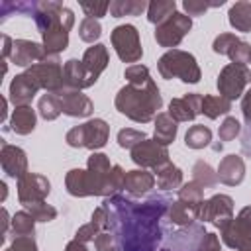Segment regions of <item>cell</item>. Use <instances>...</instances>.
Masks as SVG:
<instances>
[{"mask_svg": "<svg viewBox=\"0 0 251 251\" xmlns=\"http://www.w3.org/2000/svg\"><path fill=\"white\" fill-rule=\"evenodd\" d=\"M229 59H231V63H239V65L251 63V45L245 43V41H239V43L229 51Z\"/></svg>", "mask_w": 251, "mask_h": 251, "instance_id": "f6af8a7d", "label": "cell"}, {"mask_svg": "<svg viewBox=\"0 0 251 251\" xmlns=\"http://www.w3.org/2000/svg\"><path fill=\"white\" fill-rule=\"evenodd\" d=\"M24 208L35 218V222H51V220H55V216H57V210H55L53 206L45 204V202L27 204V206H24Z\"/></svg>", "mask_w": 251, "mask_h": 251, "instance_id": "ab89813d", "label": "cell"}, {"mask_svg": "<svg viewBox=\"0 0 251 251\" xmlns=\"http://www.w3.org/2000/svg\"><path fill=\"white\" fill-rule=\"evenodd\" d=\"M37 90H39L37 80L25 71V73L14 76V80L10 84V100L16 106H27L31 102V98L37 94Z\"/></svg>", "mask_w": 251, "mask_h": 251, "instance_id": "ac0fdd59", "label": "cell"}, {"mask_svg": "<svg viewBox=\"0 0 251 251\" xmlns=\"http://www.w3.org/2000/svg\"><path fill=\"white\" fill-rule=\"evenodd\" d=\"M80 61H82V65H84L88 76L96 82L98 76H100V73H102V71L106 69V65H108V51H106V47H104L102 43H96V45H92V47H88V49L84 51V57H82Z\"/></svg>", "mask_w": 251, "mask_h": 251, "instance_id": "7402d4cb", "label": "cell"}, {"mask_svg": "<svg viewBox=\"0 0 251 251\" xmlns=\"http://www.w3.org/2000/svg\"><path fill=\"white\" fill-rule=\"evenodd\" d=\"M75 24V16L69 8H63V12L59 14L57 22L45 31L43 35V47L47 51V55H57L61 51L67 49L69 45V29Z\"/></svg>", "mask_w": 251, "mask_h": 251, "instance_id": "9c48e42d", "label": "cell"}, {"mask_svg": "<svg viewBox=\"0 0 251 251\" xmlns=\"http://www.w3.org/2000/svg\"><path fill=\"white\" fill-rule=\"evenodd\" d=\"M239 129H241V126L235 118H226L224 124L220 126V129H218V135H220L222 141H229V139H235Z\"/></svg>", "mask_w": 251, "mask_h": 251, "instance_id": "bcb514c9", "label": "cell"}, {"mask_svg": "<svg viewBox=\"0 0 251 251\" xmlns=\"http://www.w3.org/2000/svg\"><path fill=\"white\" fill-rule=\"evenodd\" d=\"M8 249L10 251H37V245L31 235H25V237H14V241Z\"/></svg>", "mask_w": 251, "mask_h": 251, "instance_id": "f907efd6", "label": "cell"}, {"mask_svg": "<svg viewBox=\"0 0 251 251\" xmlns=\"http://www.w3.org/2000/svg\"><path fill=\"white\" fill-rule=\"evenodd\" d=\"M161 251H222L216 233H208L202 226L190 224L171 233Z\"/></svg>", "mask_w": 251, "mask_h": 251, "instance_id": "3957f363", "label": "cell"}, {"mask_svg": "<svg viewBox=\"0 0 251 251\" xmlns=\"http://www.w3.org/2000/svg\"><path fill=\"white\" fill-rule=\"evenodd\" d=\"M198 220L212 222L216 227L222 229L226 224H229L233 220V200L229 196H226V194L212 196L210 200L202 202Z\"/></svg>", "mask_w": 251, "mask_h": 251, "instance_id": "8fae6325", "label": "cell"}, {"mask_svg": "<svg viewBox=\"0 0 251 251\" xmlns=\"http://www.w3.org/2000/svg\"><path fill=\"white\" fill-rule=\"evenodd\" d=\"M10 12H18L22 16H35L37 2H8V0H4L0 4V16H2L0 20L4 22L10 16Z\"/></svg>", "mask_w": 251, "mask_h": 251, "instance_id": "d590c367", "label": "cell"}, {"mask_svg": "<svg viewBox=\"0 0 251 251\" xmlns=\"http://www.w3.org/2000/svg\"><path fill=\"white\" fill-rule=\"evenodd\" d=\"M6 251H10V249H6Z\"/></svg>", "mask_w": 251, "mask_h": 251, "instance_id": "6f0895ef", "label": "cell"}, {"mask_svg": "<svg viewBox=\"0 0 251 251\" xmlns=\"http://www.w3.org/2000/svg\"><path fill=\"white\" fill-rule=\"evenodd\" d=\"M192 173H194V178H192V180L198 182L202 188H212V186H216L218 175L212 171V167H210L208 163H204V161H196Z\"/></svg>", "mask_w": 251, "mask_h": 251, "instance_id": "8d00e7d4", "label": "cell"}, {"mask_svg": "<svg viewBox=\"0 0 251 251\" xmlns=\"http://www.w3.org/2000/svg\"><path fill=\"white\" fill-rule=\"evenodd\" d=\"M63 80H65V88L71 90H82L94 84V80L88 76L82 61L78 59H69L63 67Z\"/></svg>", "mask_w": 251, "mask_h": 251, "instance_id": "d6986e66", "label": "cell"}, {"mask_svg": "<svg viewBox=\"0 0 251 251\" xmlns=\"http://www.w3.org/2000/svg\"><path fill=\"white\" fill-rule=\"evenodd\" d=\"M231 110V100L224 98V96H214V94H208L202 98V112L210 118V120H216L218 116L222 114H227Z\"/></svg>", "mask_w": 251, "mask_h": 251, "instance_id": "4dcf8cb0", "label": "cell"}, {"mask_svg": "<svg viewBox=\"0 0 251 251\" xmlns=\"http://www.w3.org/2000/svg\"><path fill=\"white\" fill-rule=\"evenodd\" d=\"M65 184H67L69 194H73V196H92L88 171H82V169L69 171V175L65 178Z\"/></svg>", "mask_w": 251, "mask_h": 251, "instance_id": "d4e9b609", "label": "cell"}, {"mask_svg": "<svg viewBox=\"0 0 251 251\" xmlns=\"http://www.w3.org/2000/svg\"><path fill=\"white\" fill-rule=\"evenodd\" d=\"M10 127L14 133L27 135L35 127V112L31 106H16L12 118H10Z\"/></svg>", "mask_w": 251, "mask_h": 251, "instance_id": "cb8c5ba5", "label": "cell"}, {"mask_svg": "<svg viewBox=\"0 0 251 251\" xmlns=\"http://www.w3.org/2000/svg\"><path fill=\"white\" fill-rule=\"evenodd\" d=\"M149 4H145L143 0H116L110 2V14L114 18H122V16H139Z\"/></svg>", "mask_w": 251, "mask_h": 251, "instance_id": "1f68e13d", "label": "cell"}, {"mask_svg": "<svg viewBox=\"0 0 251 251\" xmlns=\"http://www.w3.org/2000/svg\"><path fill=\"white\" fill-rule=\"evenodd\" d=\"M12 61L20 67H27V65H35L39 61H43L47 57V51L43 45L29 41V39H16L12 43V53H10Z\"/></svg>", "mask_w": 251, "mask_h": 251, "instance_id": "9a60e30c", "label": "cell"}, {"mask_svg": "<svg viewBox=\"0 0 251 251\" xmlns=\"http://www.w3.org/2000/svg\"><path fill=\"white\" fill-rule=\"evenodd\" d=\"M176 12V2L175 0H157L147 6V20L151 24H163Z\"/></svg>", "mask_w": 251, "mask_h": 251, "instance_id": "f546056e", "label": "cell"}, {"mask_svg": "<svg viewBox=\"0 0 251 251\" xmlns=\"http://www.w3.org/2000/svg\"><path fill=\"white\" fill-rule=\"evenodd\" d=\"M131 159H133V163H137V165H141V167H151V169H159V167H163V165H167V163H171L169 161V151H167V147L165 145H159L155 139H143L139 145H135L133 149H131Z\"/></svg>", "mask_w": 251, "mask_h": 251, "instance_id": "4fadbf2b", "label": "cell"}, {"mask_svg": "<svg viewBox=\"0 0 251 251\" xmlns=\"http://www.w3.org/2000/svg\"><path fill=\"white\" fill-rule=\"evenodd\" d=\"M102 229L94 224V222H90V224H86V226H82L78 231H76V235H75V239H78V241H94V237L100 233Z\"/></svg>", "mask_w": 251, "mask_h": 251, "instance_id": "681fc988", "label": "cell"}, {"mask_svg": "<svg viewBox=\"0 0 251 251\" xmlns=\"http://www.w3.org/2000/svg\"><path fill=\"white\" fill-rule=\"evenodd\" d=\"M224 4V0H220V2H198V0H184L182 2V6H184V10L188 12V18L190 16H202L208 8H214V6H222Z\"/></svg>", "mask_w": 251, "mask_h": 251, "instance_id": "ee69618b", "label": "cell"}, {"mask_svg": "<svg viewBox=\"0 0 251 251\" xmlns=\"http://www.w3.org/2000/svg\"><path fill=\"white\" fill-rule=\"evenodd\" d=\"M27 73L37 80L39 88H45L47 92H59L65 88L63 67L57 55H47L43 61L31 65Z\"/></svg>", "mask_w": 251, "mask_h": 251, "instance_id": "8992f818", "label": "cell"}, {"mask_svg": "<svg viewBox=\"0 0 251 251\" xmlns=\"http://www.w3.org/2000/svg\"><path fill=\"white\" fill-rule=\"evenodd\" d=\"M200 112H202V96L196 92L186 94L182 98H175L169 104V116L175 122H190Z\"/></svg>", "mask_w": 251, "mask_h": 251, "instance_id": "2e32d148", "label": "cell"}, {"mask_svg": "<svg viewBox=\"0 0 251 251\" xmlns=\"http://www.w3.org/2000/svg\"><path fill=\"white\" fill-rule=\"evenodd\" d=\"M155 186V176L147 171H129L126 173V180H124V188L133 194V196H141L145 192H149Z\"/></svg>", "mask_w": 251, "mask_h": 251, "instance_id": "603a6c76", "label": "cell"}, {"mask_svg": "<svg viewBox=\"0 0 251 251\" xmlns=\"http://www.w3.org/2000/svg\"><path fill=\"white\" fill-rule=\"evenodd\" d=\"M173 200L165 194H155L145 202H135L122 194H112L104 200L106 229L116 237L120 251H157L165 235L163 218Z\"/></svg>", "mask_w": 251, "mask_h": 251, "instance_id": "6da1fadb", "label": "cell"}, {"mask_svg": "<svg viewBox=\"0 0 251 251\" xmlns=\"http://www.w3.org/2000/svg\"><path fill=\"white\" fill-rule=\"evenodd\" d=\"M239 251H251V241H247V243H245V245H243Z\"/></svg>", "mask_w": 251, "mask_h": 251, "instance_id": "9f6ffc18", "label": "cell"}, {"mask_svg": "<svg viewBox=\"0 0 251 251\" xmlns=\"http://www.w3.org/2000/svg\"><path fill=\"white\" fill-rule=\"evenodd\" d=\"M222 239L227 247L231 249H241L247 241H251V227L247 224H243L239 218H233L229 224H226L222 229Z\"/></svg>", "mask_w": 251, "mask_h": 251, "instance_id": "ffe728a7", "label": "cell"}, {"mask_svg": "<svg viewBox=\"0 0 251 251\" xmlns=\"http://www.w3.org/2000/svg\"><path fill=\"white\" fill-rule=\"evenodd\" d=\"M108 124L104 120H90L82 126L73 127L67 133V143L71 147H86V149H100L106 145L108 139Z\"/></svg>", "mask_w": 251, "mask_h": 251, "instance_id": "5b68a950", "label": "cell"}, {"mask_svg": "<svg viewBox=\"0 0 251 251\" xmlns=\"http://www.w3.org/2000/svg\"><path fill=\"white\" fill-rule=\"evenodd\" d=\"M227 16L237 31H251V2H235Z\"/></svg>", "mask_w": 251, "mask_h": 251, "instance_id": "f1b7e54d", "label": "cell"}, {"mask_svg": "<svg viewBox=\"0 0 251 251\" xmlns=\"http://www.w3.org/2000/svg\"><path fill=\"white\" fill-rule=\"evenodd\" d=\"M0 163H2V169L8 176L12 178H22L25 173H27V159H25V153L16 147V145H8V143H2V151H0Z\"/></svg>", "mask_w": 251, "mask_h": 251, "instance_id": "e0dca14e", "label": "cell"}, {"mask_svg": "<svg viewBox=\"0 0 251 251\" xmlns=\"http://www.w3.org/2000/svg\"><path fill=\"white\" fill-rule=\"evenodd\" d=\"M65 251H86V247H84V243H82V241L73 239V241H69V243H67Z\"/></svg>", "mask_w": 251, "mask_h": 251, "instance_id": "db71d44e", "label": "cell"}, {"mask_svg": "<svg viewBox=\"0 0 251 251\" xmlns=\"http://www.w3.org/2000/svg\"><path fill=\"white\" fill-rule=\"evenodd\" d=\"M157 67L163 78H180L182 82H192V84L200 80V69L196 65L194 55L180 49L167 51L159 59Z\"/></svg>", "mask_w": 251, "mask_h": 251, "instance_id": "277c9868", "label": "cell"}, {"mask_svg": "<svg viewBox=\"0 0 251 251\" xmlns=\"http://www.w3.org/2000/svg\"><path fill=\"white\" fill-rule=\"evenodd\" d=\"M78 35L82 41L86 43H94L100 35H102V27H100V22L94 20V18H84L78 25Z\"/></svg>", "mask_w": 251, "mask_h": 251, "instance_id": "f35d334b", "label": "cell"}, {"mask_svg": "<svg viewBox=\"0 0 251 251\" xmlns=\"http://www.w3.org/2000/svg\"><path fill=\"white\" fill-rule=\"evenodd\" d=\"M112 45H114L118 57L126 63H135L143 55V49H141V43H139V33L129 24L118 25L112 31Z\"/></svg>", "mask_w": 251, "mask_h": 251, "instance_id": "ba28073f", "label": "cell"}, {"mask_svg": "<svg viewBox=\"0 0 251 251\" xmlns=\"http://www.w3.org/2000/svg\"><path fill=\"white\" fill-rule=\"evenodd\" d=\"M210 141H212V131H210V127H206V126H192L188 131H186V135H184V143H186V147H190V149H202V147H206V145H210Z\"/></svg>", "mask_w": 251, "mask_h": 251, "instance_id": "d6a6232c", "label": "cell"}, {"mask_svg": "<svg viewBox=\"0 0 251 251\" xmlns=\"http://www.w3.org/2000/svg\"><path fill=\"white\" fill-rule=\"evenodd\" d=\"M161 104H163V100H161L159 88L153 80L145 82L143 86L127 84L116 96V108L124 116H127L139 124L151 122L155 118V114L161 110Z\"/></svg>", "mask_w": 251, "mask_h": 251, "instance_id": "7a4b0ae2", "label": "cell"}, {"mask_svg": "<svg viewBox=\"0 0 251 251\" xmlns=\"http://www.w3.org/2000/svg\"><path fill=\"white\" fill-rule=\"evenodd\" d=\"M175 137H176V122L169 116V114H157V118H155V141L159 143V145H169V143H173L175 141Z\"/></svg>", "mask_w": 251, "mask_h": 251, "instance_id": "484cf974", "label": "cell"}, {"mask_svg": "<svg viewBox=\"0 0 251 251\" xmlns=\"http://www.w3.org/2000/svg\"><path fill=\"white\" fill-rule=\"evenodd\" d=\"M251 82V71L247 69V65H239V63H229L222 69L220 76H218V88H220V96L233 100L239 98L245 90V84Z\"/></svg>", "mask_w": 251, "mask_h": 251, "instance_id": "52a82bcc", "label": "cell"}, {"mask_svg": "<svg viewBox=\"0 0 251 251\" xmlns=\"http://www.w3.org/2000/svg\"><path fill=\"white\" fill-rule=\"evenodd\" d=\"M126 78H127V82L133 84V86H143L145 82L151 80L149 69H147L145 65H131V67H127V69H126Z\"/></svg>", "mask_w": 251, "mask_h": 251, "instance_id": "60d3db41", "label": "cell"}, {"mask_svg": "<svg viewBox=\"0 0 251 251\" xmlns=\"http://www.w3.org/2000/svg\"><path fill=\"white\" fill-rule=\"evenodd\" d=\"M178 200L200 210V206H202V202H204V188H202L198 182L192 180V182L184 184V186L178 190Z\"/></svg>", "mask_w": 251, "mask_h": 251, "instance_id": "836d02e7", "label": "cell"}, {"mask_svg": "<svg viewBox=\"0 0 251 251\" xmlns=\"http://www.w3.org/2000/svg\"><path fill=\"white\" fill-rule=\"evenodd\" d=\"M241 151H243V155L251 157V122L243 129V135H241Z\"/></svg>", "mask_w": 251, "mask_h": 251, "instance_id": "816d5d0a", "label": "cell"}, {"mask_svg": "<svg viewBox=\"0 0 251 251\" xmlns=\"http://www.w3.org/2000/svg\"><path fill=\"white\" fill-rule=\"evenodd\" d=\"M49 194V180L39 173H25L22 178H18V198L24 206L45 202Z\"/></svg>", "mask_w": 251, "mask_h": 251, "instance_id": "7c38bea8", "label": "cell"}, {"mask_svg": "<svg viewBox=\"0 0 251 251\" xmlns=\"http://www.w3.org/2000/svg\"><path fill=\"white\" fill-rule=\"evenodd\" d=\"M245 176V165L243 159L237 155H227L222 159L220 167H218V178L220 182L227 184V186H235L243 180Z\"/></svg>", "mask_w": 251, "mask_h": 251, "instance_id": "44dd1931", "label": "cell"}, {"mask_svg": "<svg viewBox=\"0 0 251 251\" xmlns=\"http://www.w3.org/2000/svg\"><path fill=\"white\" fill-rule=\"evenodd\" d=\"M39 114L45 120H55L61 114V102L55 92H47L39 98Z\"/></svg>", "mask_w": 251, "mask_h": 251, "instance_id": "74e56055", "label": "cell"}, {"mask_svg": "<svg viewBox=\"0 0 251 251\" xmlns=\"http://www.w3.org/2000/svg\"><path fill=\"white\" fill-rule=\"evenodd\" d=\"M241 110H243L245 122L249 124V122H251V90H247V92H245V96H243V102H241Z\"/></svg>", "mask_w": 251, "mask_h": 251, "instance_id": "f5cc1de1", "label": "cell"}, {"mask_svg": "<svg viewBox=\"0 0 251 251\" xmlns=\"http://www.w3.org/2000/svg\"><path fill=\"white\" fill-rule=\"evenodd\" d=\"M59 102H61V112L73 118H84L92 114V102L88 96H84L80 90H71V88H63L59 92H55Z\"/></svg>", "mask_w": 251, "mask_h": 251, "instance_id": "5bb4252c", "label": "cell"}, {"mask_svg": "<svg viewBox=\"0 0 251 251\" xmlns=\"http://www.w3.org/2000/svg\"><path fill=\"white\" fill-rule=\"evenodd\" d=\"M143 139H145V133H143V131H137V129H131V127L120 129V133H118V143H120V147H124V149H133V147L139 145Z\"/></svg>", "mask_w": 251, "mask_h": 251, "instance_id": "b9f144b4", "label": "cell"}, {"mask_svg": "<svg viewBox=\"0 0 251 251\" xmlns=\"http://www.w3.org/2000/svg\"><path fill=\"white\" fill-rule=\"evenodd\" d=\"M155 182L161 190H171V188H178L182 184V173L176 165L167 163L163 167H159L155 171Z\"/></svg>", "mask_w": 251, "mask_h": 251, "instance_id": "4316f807", "label": "cell"}, {"mask_svg": "<svg viewBox=\"0 0 251 251\" xmlns=\"http://www.w3.org/2000/svg\"><path fill=\"white\" fill-rule=\"evenodd\" d=\"M241 39L237 37V35H233V33H220L216 39H214V51L216 53H220V55H229V51L239 43Z\"/></svg>", "mask_w": 251, "mask_h": 251, "instance_id": "7bdbcfd3", "label": "cell"}, {"mask_svg": "<svg viewBox=\"0 0 251 251\" xmlns=\"http://www.w3.org/2000/svg\"><path fill=\"white\" fill-rule=\"evenodd\" d=\"M190 27H192V20L184 14L175 12L169 20L157 25L155 39L161 47H176L182 41V37L190 31Z\"/></svg>", "mask_w": 251, "mask_h": 251, "instance_id": "30bf717a", "label": "cell"}, {"mask_svg": "<svg viewBox=\"0 0 251 251\" xmlns=\"http://www.w3.org/2000/svg\"><path fill=\"white\" fill-rule=\"evenodd\" d=\"M80 8L86 12V18H94V20H98V18H102V16L110 10V2H92V4H88V2H80Z\"/></svg>", "mask_w": 251, "mask_h": 251, "instance_id": "c3c4849f", "label": "cell"}, {"mask_svg": "<svg viewBox=\"0 0 251 251\" xmlns=\"http://www.w3.org/2000/svg\"><path fill=\"white\" fill-rule=\"evenodd\" d=\"M33 222H35V218L29 212L14 214V218H12V233H14V237L33 235Z\"/></svg>", "mask_w": 251, "mask_h": 251, "instance_id": "e575fe53", "label": "cell"}, {"mask_svg": "<svg viewBox=\"0 0 251 251\" xmlns=\"http://www.w3.org/2000/svg\"><path fill=\"white\" fill-rule=\"evenodd\" d=\"M243 224H247L249 227H251V206H247V208H243L241 212H239V216H237Z\"/></svg>", "mask_w": 251, "mask_h": 251, "instance_id": "11a10c76", "label": "cell"}, {"mask_svg": "<svg viewBox=\"0 0 251 251\" xmlns=\"http://www.w3.org/2000/svg\"><path fill=\"white\" fill-rule=\"evenodd\" d=\"M94 247H96V251H120L118 241L110 231H100L94 237Z\"/></svg>", "mask_w": 251, "mask_h": 251, "instance_id": "7dc6e473", "label": "cell"}, {"mask_svg": "<svg viewBox=\"0 0 251 251\" xmlns=\"http://www.w3.org/2000/svg\"><path fill=\"white\" fill-rule=\"evenodd\" d=\"M198 214H200L198 208L188 206V204H184L180 200H176V202H173L169 206V220L173 224H176V226H182V227L190 226L194 220H198Z\"/></svg>", "mask_w": 251, "mask_h": 251, "instance_id": "83f0119b", "label": "cell"}]
</instances>
